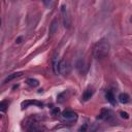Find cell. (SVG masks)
Instances as JSON below:
<instances>
[{
	"mask_svg": "<svg viewBox=\"0 0 132 132\" xmlns=\"http://www.w3.org/2000/svg\"><path fill=\"white\" fill-rule=\"evenodd\" d=\"M109 50H110L109 42L106 39H101L94 45L93 56L96 59H103L109 54Z\"/></svg>",
	"mask_w": 132,
	"mask_h": 132,
	"instance_id": "cell-1",
	"label": "cell"
},
{
	"mask_svg": "<svg viewBox=\"0 0 132 132\" xmlns=\"http://www.w3.org/2000/svg\"><path fill=\"white\" fill-rule=\"evenodd\" d=\"M97 118L99 120H102V121H105V122H112L113 118H114V114L110 109L103 108V109L100 110V112H99Z\"/></svg>",
	"mask_w": 132,
	"mask_h": 132,
	"instance_id": "cell-2",
	"label": "cell"
},
{
	"mask_svg": "<svg viewBox=\"0 0 132 132\" xmlns=\"http://www.w3.org/2000/svg\"><path fill=\"white\" fill-rule=\"evenodd\" d=\"M61 118H62V120H63L64 122H66V123H73V122H75V121L77 120L78 116H77V113L74 112V111L65 110V111H63V112L61 113Z\"/></svg>",
	"mask_w": 132,
	"mask_h": 132,
	"instance_id": "cell-3",
	"label": "cell"
},
{
	"mask_svg": "<svg viewBox=\"0 0 132 132\" xmlns=\"http://www.w3.org/2000/svg\"><path fill=\"white\" fill-rule=\"evenodd\" d=\"M61 14L63 15V24H64V27L65 28H69L70 25H71V19H70V15H69V12H68V9L65 5H62L61 6Z\"/></svg>",
	"mask_w": 132,
	"mask_h": 132,
	"instance_id": "cell-4",
	"label": "cell"
},
{
	"mask_svg": "<svg viewBox=\"0 0 132 132\" xmlns=\"http://www.w3.org/2000/svg\"><path fill=\"white\" fill-rule=\"evenodd\" d=\"M70 65L65 60H61L59 63V73L62 75H68L70 73Z\"/></svg>",
	"mask_w": 132,
	"mask_h": 132,
	"instance_id": "cell-5",
	"label": "cell"
},
{
	"mask_svg": "<svg viewBox=\"0 0 132 132\" xmlns=\"http://www.w3.org/2000/svg\"><path fill=\"white\" fill-rule=\"evenodd\" d=\"M29 105H36L38 107H42L43 106V103L40 102V101H37V100H25L21 103V107L22 109H25L27 108Z\"/></svg>",
	"mask_w": 132,
	"mask_h": 132,
	"instance_id": "cell-6",
	"label": "cell"
},
{
	"mask_svg": "<svg viewBox=\"0 0 132 132\" xmlns=\"http://www.w3.org/2000/svg\"><path fill=\"white\" fill-rule=\"evenodd\" d=\"M93 94H94V90H93V88H88V89H86V90L84 91L82 95H81V99H82V101H88V100H90V99L92 98Z\"/></svg>",
	"mask_w": 132,
	"mask_h": 132,
	"instance_id": "cell-7",
	"label": "cell"
},
{
	"mask_svg": "<svg viewBox=\"0 0 132 132\" xmlns=\"http://www.w3.org/2000/svg\"><path fill=\"white\" fill-rule=\"evenodd\" d=\"M59 63H60V61L58 60V54H55L53 57V60H52V65H53V71L56 74L59 73Z\"/></svg>",
	"mask_w": 132,
	"mask_h": 132,
	"instance_id": "cell-8",
	"label": "cell"
},
{
	"mask_svg": "<svg viewBox=\"0 0 132 132\" xmlns=\"http://www.w3.org/2000/svg\"><path fill=\"white\" fill-rule=\"evenodd\" d=\"M23 74V72H13V73H11V74H9L4 80H3V84H7V82H9V81H11V80H13L14 78H16V77H20L21 75Z\"/></svg>",
	"mask_w": 132,
	"mask_h": 132,
	"instance_id": "cell-9",
	"label": "cell"
},
{
	"mask_svg": "<svg viewBox=\"0 0 132 132\" xmlns=\"http://www.w3.org/2000/svg\"><path fill=\"white\" fill-rule=\"evenodd\" d=\"M119 101L122 103V104H127L129 101H130V96L127 94V93H121L118 97Z\"/></svg>",
	"mask_w": 132,
	"mask_h": 132,
	"instance_id": "cell-10",
	"label": "cell"
},
{
	"mask_svg": "<svg viewBox=\"0 0 132 132\" xmlns=\"http://www.w3.org/2000/svg\"><path fill=\"white\" fill-rule=\"evenodd\" d=\"M27 129H28L29 131H40V130H43L44 128H43L42 126H39L38 124L34 123V121H33V122L30 123V126H29Z\"/></svg>",
	"mask_w": 132,
	"mask_h": 132,
	"instance_id": "cell-11",
	"label": "cell"
},
{
	"mask_svg": "<svg viewBox=\"0 0 132 132\" xmlns=\"http://www.w3.org/2000/svg\"><path fill=\"white\" fill-rule=\"evenodd\" d=\"M105 98L107 99V101H108L111 105H114V104H116V97H114V95L112 94V92H110V91L106 92V93H105Z\"/></svg>",
	"mask_w": 132,
	"mask_h": 132,
	"instance_id": "cell-12",
	"label": "cell"
},
{
	"mask_svg": "<svg viewBox=\"0 0 132 132\" xmlns=\"http://www.w3.org/2000/svg\"><path fill=\"white\" fill-rule=\"evenodd\" d=\"M57 30H58V21L55 19V20H53V22L50 25V34L51 35L55 34Z\"/></svg>",
	"mask_w": 132,
	"mask_h": 132,
	"instance_id": "cell-13",
	"label": "cell"
},
{
	"mask_svg": "<svg viewBox=\"0 0 132 132\" xmlns=\"http://www.w3.org/2000/svg\"><path fill=\"white\" fill-rule=\"evenodd\" d=\"M26 82H27L28 86H30L32 88H35V87H37L39 85V81L37 79H35V78H28Z\"/></svg>",
	"mask_w": 132,
	"mask_h": 132,
	"instance_id": "cell-14",
	"label": "cell"
},
{
	"mask_svg": "<svg viewBox=\"0 0 132 132\" xmlns=\"http://www.w3.org/2000/svg\"><path fill=\"white\" fill-rule=\"evenodd\" d=\"M7 107H8V102H7V101H2V102L0 103V110H1L2 112H5Z\"/></svg>",
	"mask_w": 132,
	"mask_h": 132,
	"instance_id": "cell-15",
	"label": "cell"
},
{
	"mask_svg": "<svg viewBox=\"0 0 132 132\" xmlns=\"http://www.w3.org/2000/svg\"><path fill=\"white\" fill-rule=\"evenodd\" d=\"M84 66H85V64H84V62L82 61H79L77 64H76V67H77V69L81 72L82 71V68H84Z\"/></svg>",
	"mask_w": 132,
	"mask_h": 132,
	"instance_id": "cell-16",
	"label": "cell"
},
{
	"mask_svg": "<svg viewBox=\"0 0 132 132\" xmlns=\"http://www.w3.org/2000/svg\"><path fill=\"white\" fill-rule=\"evenodd\" d=\"M120 116H121V118H123V119H125V120L129 119V114H128L126 111H120Z\"/></svg>",
	"mask_w": 132,
	"mask_h": 132,
	"instance_id": "cell-17",
	"label": "cell"
},
{
	"mask_svg": "<svg viewBox=\"0 0 132 132\" xmlns=\"http://www.w3.org/2000/svg\"><path fill=\"white\" fill-rule=\"evenodd\" d=\"M21 40H22V37H19V38L15 40V42H16V43H20V42H21Z\"/></svg>",
	"mask_w": 132,
	"mask_h": 132,
	"instance_id": "cell-18",
	"label": "cell"
},
{
	"mask_svg": "<svg viewBox=\"0 0 132 132\" xmlns=\"http://www.w3.org/2000/svg\"><path fill=\"white\" fill-rule=\"evenodd\" d=\"M130 22L132 23V15H131V18H130Z\"/></svg>",
	"mask_w": 132,
	"mask_h": 132,
	"instance_id": "cell-19",
	"label": "cell"
}]
</instances>
